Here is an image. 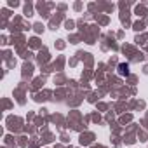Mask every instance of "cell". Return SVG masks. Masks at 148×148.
Instances as JSON below:
<instances>
[{
    "instance_id": "1",
    "label": "cell",
    "mask_w": 148,
    "mask_h": 148,
    "mask_svg": "<svg viewBox=\"0 0 148 148\" xmlns=\"http://www.w3.org/2000/svg\"><path fill=\"white\" fill-rule=\"evenodd\" d=\"M119 73H120V75H127V73H129V64L127 63H120L119 64Z\"/></svg>"
}]
</instances>
